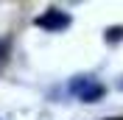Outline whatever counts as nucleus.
I'll use <instances>...</instances> for the list:
<instances>
[{"mask_svg": "<svg viewBox=\"0 0 123 120\" xmlns=\"http://www.w3.org/2000/svg\"><path fill=\"white\" fill-rule=\"evenodd\" d=\"M37 25L39 28H48V31H59V28H64V25H70V17L62 14V11H56V8H50L48 14L37 17Z\"/></svg>", "mask_w": 123, "mask_h": 120, "instance_id": "obj_1", "label": "nucleus"}, {"mask_svg": "<svg viewBox=\"0 0 123 120\" xmlns=\"http://www.w3.org/2000/svg\"><path fill=\"white\" fill-rule=\"evenodd\" d=\"M109 120H123V117H109Z\"/></svg>", "mask_w": 123, "mask_h": 120, "instance_id": "obj_2", "label": "nucleus"}]
</instances>
